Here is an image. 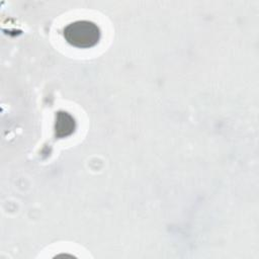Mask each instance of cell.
<instances>
[{
    "label": "cell",
    "instance_id": "2",
    "mask_svg": "<svg viewBox=\"0 0 259 259\" xmlns=\"http://www.w3.org/2000/svg\"><path fill=\"white\" fill-rule=\"evenodd\" d=\"M64 113L65 112H59L57 114V119H56V135L58 137H65L70 135L75 127V122L74 119L72 118L71 115L67 114L66 121L64 123Z\"/></svg>",
    "mask_w": 259,
    "mask_h": 259
},
{
    "label": "cell",
    "instance_id": "1",
    "mask_svg": "<svg viewBox=\"0 0 259 259\" xmlns=\"http://www.w3.org/2000/svg\"><path fill=\"white\" fill-rule=\"evenodd\" d=\"M64 37L68 44L79 49L94 47L100 39L99 26L89 20H77L64 28Z\"/></svg>",
    "mask_w": 259,
    "mask_h": 259
}]
</instances>
